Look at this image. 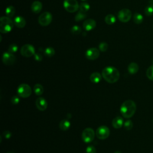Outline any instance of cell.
<instances>
[{"instance_id": "7402d4cb", "label": "cell", "mask_w": 153, "mask_h": 153, "mask_svg": "<svg viewBox=\"0 0 153 153\" xmlns=\"http://www.w3.org/2000/svg\"><path fill=\"white\" fill-rule=\"evenodd\" d=\"M55 50L53 47H47L44 50V55L48 58H51L55 55Z\"/></svg>"}, {"instance_id": "ba28073f", "label": "cell", "mask_w": 153, "mask_h": 153, "mask_svg": "<svg viewBox=\"0 0 153 153\" xmlns=\"http://www.w3.org/2000/svg\"><path fill=\"white\" fill-rule=\"evenodd\" d=\"M53 19L52 14L49 12H44L38 18V22L42 26H47L50 24Z\"/></svg>"}, {"instance_id": "277c9868", "label": "cell", "mask_w": 153, "mask_h": 153, "mask_svg": "<svg viewBox=\"0 0 153 153\" xmlns=\"http://www.w3.org/2000/svg\"><path fill=\"white\" fill-rule=\"evenodd\" d=\"M18 93L20 97L27 98L31 96L32 93V89L28 84H21L18 88Z\"/></svg>"}, {"instance_id": "484cf974", "label": "cell", "mask_w": 153, "mask_h": 153, "mask_svg": "<svg viewBox=\"0 0 153 153\" xmlns=\"http://www.w3.org/2000/svg\"><path fill=\"white\" fill-rule=\"evenodd\" d=\"M15 14V9L14 7L10 6L6 10V15L9 18H12Z\"/></svg>"}, {"instance_id": "52a82bcc", "label": "cell", "mask_w": 153, "mask_h": 153, "mask_svg": "<svg viewBox=\"0 0 153 153\" xmlns=\"http://www.w3.org/2000/svg\"><path fill=\"white\" fill-rule=\"evenodd\" d=\"M110 134V130L106 126H101L99 127L96 132V135L97 138L101 140H104L108 138Z\"/></svg>"}, {"instance_id": "f35d334b", "label": "cell", "mask_w": 153, "mask_h": 153, "mask_svg": "<svg viewBox=\"0 0 153 153\" xmlns=\"http://www.w3.org/2000/svg\"><path fill=\"white\" fill-rule=\"evenodd\" d=\"M7 153H14V152H8Z\"/></svg>"}, {"instance_id": "d6a6232c", "label": "cell", "mask_w": 153, "mask_h": 153, "mask_svg": "<svg viewBox=\"0 0 153 153\" xmlns=\"http://www.w3.org/2000/svg\"><path fill=\"white\" fill-rule=\"evenodd\" d=\"M18 50V47L16 44H12L10 45L8 48V52L11 53H15L17 52V51Z\"/></svg>"}, {"instance_id": "3957f363", "label": "cell", "mask_w": 153, "mask_h": 153, "mask_svg": "<svg viewBox=\"0 0 153 153\" xmlns=\"http://www.w3.org/2000/svg\"><path fill=\"white\" fill-rule=\"evenodd\" d=\"M14 23L7 16H3L0 19V32L3 34L10 32L13 28Z\"/></svg>"}, {"instance_id": "5b68a950", "label": "cell", "mask_w": 153, "mask_h": 153, "mask_svg": "<svg viewBox=\"0 0 153 153\" xmlns=\"http://www.w3.org/2000/svg\"><path fill=\"white\" fill-rule=\"evenodd\" d=\"M64 6L65 10L69 13H74L77 12L80 7L76 0H65Z\"/></svg>"}, {"instance_id": "83f0119b", "label": "cell", "mask_w": 153, "mask_h": 153, "mask_svg": "<svg viewBox=\"0 0 153 153\" xmlns=\"http://www.w3.org/2000/svg\"><path fill=\"white\" fill-rule=\"evenodd\" d=\"M90 5L87 3H82L80 5V10L81 12H87L90 9Z\"/></svg>"}, {"instance_id": "603a6c76", "label": "cell", "mask_w": 153, "mask_h": 153, "mask_svg": "<svg viewBox=\"0 0 153 153\" xmlns=\"http://www.w3.org/2000/svg\"><path fill=\"white\" fill-rule=\"evenodd\" d=\"M34 91L37 95L40 96L43 93L44 89L40 84H36L34 87Z\"/></svg>"}, {"instance_id": "cb8c5ba5", "label": "cell", "mask_w": 153, "mask_h": 153, "mask_svg": "<svg viewBox=\"0 0 153 153\" xmlns=\"http://www.w3.org/2000/svg\"><path fill=\"white\" fill-rule=\"evenodd\" d=\"M116 17L112 14L108 15L105 18V22L108 25H113L116 22Z\"/></svg>"}, {"instance_id": "74e56055", "label": "cell", "mask_w": 153, "mask_h": 153, "mask_svg": "<svg viewBox=\"0 0 153 153\" xmlns=\"http://www.w3.org/2000/svg\"><path fill=\"white\" fill-rule=\"evenodd\" d=\"M114 153H122L120 151H116Z\"/></svg>"}, {"instance_id": "5bb4252c", "label": "cell", "mask_w": 153, "mask_h": 153, "mask_svg": "<svg viewBox=\"0 0 153 153\" xmlns=\"http://www.w3.org/2000/svg\"><path fill=\"white\" fill-rule=\"evenodd\" d=\"M83 28L87 31H90L95 28L96 26V22L92 19H89L86 20L83 23Z\"/></svg>"}, {"instance_id": "f546056e", "label": "cell", "mask_w": 153, "mask_h": 153, "mask_svg": "<svg viewBox=\"0 0 153 153\" xmlns=\"http://www.w3.org/2000/svg\"><path fill=\"white\" fill-rule=\"evenodd\" d=\"M108 45L105 42H102L99 45V48L100 52H106V51L108 50Z\"/></svg>"}, {"instance_id": "836d02e7", "label": "cell", "mask_w": 153, "mask_h": 153, "mask_svg": "<svg viewBox=\"0 0 153 153\" xmlns=\"http://www.w3.org/2000/svg\"><path fill=\"white\" fill-rule=\"evenodd\" d=\"M86 153H96V148L93 145H89L86 148Z\"/></svg>"}, {"instance_id": "4dcf8cb0", "label": "cell", "mask_w": 153, "mask_h": 153, "mask_svg": "<svg viewBox=\"0 0 153 153\" xmlns=\"http://www.w3.org/2000/svg\"><path fill=\"white\" fill-rule=\"evenodd\" d=\"M123 126H124V129H125L126 130H131V129L133 128V122H132V120H129L126 121V122L124 123Z\"/></svg>"}, {"instance_id": "d6986e66", "label": "cell", "mask_w": 153, "mask_h": 153, "mask_svg": "<svg viewBox=\"0 0 153 153\" xmlns=\"http://www.w3.org/2000/svg\"><path fill=\"white\" fill-rule=\"evenodd\" d=\"M127 70L130 74H135L139 71V66L136 63L132 62L129 65Z\"/></svg>"}, {"instance_id": "30bf717a", "label": "cell", "mask_w": 153, "mask_h": 153, "mask_svg": "<svg viewBox=\"0 0 153 153\" xmlns=\"http://www.w3.org/2000/svg\"><path fill=\"white\" fill-rule=\"evenodd\" d=\"M132 12L127 9H123L121 10L118 13V19L120 21L123 23L129 22L132 18Z\"/></svg>"}, {"instance_id": "8fae6325", "label": "cell", "mask_w": 153, "mask_h": 153, "mask_svg": "<svg viewBox=\"0 0 153 153\" xmlns=\"http://www.w3.org/2000/svg\"><path fill=\"white\" fill-rule=\"evenodd\" d=\"M100 52L99 50L96 48H90L86 52V57L89 60H95L99 56Z\"/></svg>"}, {"instance_id": "9c48e42d", "label": "cell", "mask_w": 153, "mask_h": 153, "mask_svg": "<svg viewBox=\"0 0 153 153\" xmlns=\"http://www.w3.org/2000/svg\"><path fill=\"white\" fill-rule=\"evenodd\" d=\"M20 53L25 58H30L35 54V48L31 44H25L20 49Z\"/></svg>"}, {"instance_id": "f1b7e54d", "label": "cell", "mask_w": 153, "mask_h": 153, "mask_svg": "<svg viewBox=\"0 0 153 153\" xmlns=\"http://www.w3.org/2000/svg\"><path fill=\"white\" fill-rule=\"evenodd\" d=\"M146 77L151 81H153V65L149 67L146 72Z\"/></svg>"}, {"instance_id": "ffe728a7", "label": "cell", "mask_w": 153, "mask_h": 153, "mask_svg": "<svg viewBox=\"0 0 153 153\" xmlns=\"http://www.w3.org/2000/svg\"><path fill=\"white\" fill-rule=\"evenodd\" d=\"M71 126V123L68 120L64 119L62 120L59 123V127L61 130L63 131H66L70 129Z\"/></svg>"}, {"instance_id": "7a4b0ae2", "label": "cell", "mask_w": 153, "mask_h": 153, "mask_svg": "<svg viewBox=\"0 0 153 153\" xmlns=\"http://www.w3.org/2000/svg\"><path fill=\"white\" fill-rule=\"evenodd\" d=\"M136 110V105L134 101L127 100L122 104L120 107V113L122 116L126 119H130L133 116Z\"/></svg>"}, {"instance_id": "1f68e13d", "label": "cell", "mask_w": 153, "mask_h": 153, "mask_svg": "<svg viewBox=\"0 0 153 153\" xmlns=\"http://www.w3.org/2000/svg\"><path fill=\"white\" fill-rule=\"evenodd\" d=\"M71 31L72 34H73L74 35H78L81 32V28L79 26L75 25L72 27Z\"/></svg>"}, {"instance_id": "d4e9b609", "label": "cell", "mask_w": 153, "mask_h": 153, "mask_svg": "<svg viewBox=\"0 0 153 153\" xmlns=\"http://www.w3.org/2000/svg\"><path fill=\"white\" fill-rule=\"evenodd\" d=\"M133 19L134 22L136 24H138V25L141 24L143 22V16L141 14L138 13H136L134 15Z\"/></svg>"}, {"instance_id": "60d3db41", "label": "cell", "mask_w": 153, "mask_h": 153, "mask_svg": "<svg viewBox=\"0 0 153 153\" xmlns=\"http://www.w3.org/2000/svg\"><path fill=\"white\" fill-rule=\"evenodd\" d=\"M152 63H153V61H152Z\"/></svg>"}, {"instance_id": "ab89813d", "label": "cell", "mask_w": 153, "mask_h": 153, "mask_svg": "<svg viewBox=\"0 0 153 153\" xmlns=\"http://www.w3.org/2000/svg\"><path fill=\"white\" fill-rule=\"evenodd\" d=\"M82 1H87V0H82Z\"/></svg>"}, {"instance_id": "2e32d148", "label": "cell", "mask_w": 153, "mask_h": 153, "mask_svg": "<svg viewBox=\"0 0 153 153\" xmlns=\"http://www.w3.org/2000/svg\"><path fill=\"white\" fill-rule=\"evenodd\" d=\"M14 23L19 28H23L26 25V20L21 16H17L14 20Z\"/></svg>"}, {"instance_id": "ac0fdd59", "label": "cell", "mask_w": 153, "mask_h": 153, "mask_svg": "<svg viewBox=\"0 0 153 153\" xmlns=\"http://www.w3.org/2000/svg\"><path fill=\"white\" fill-rule=\"evenodd\" d=\"M102 79V76L99 72H95L92 73L90 76V80L93 83H98Z\"/></svg>"}, {"instance_id": "44dd1931", "label": "cell", "mask_w": 153, "mask_h": 153, "mask_svg": "<svg viewBox=\"0 0 153 153\" xmlns=\"http://www.w3.org/2000/svg\"><path fill=\"white\" fill-rule=\"evenodd\" d=\"M145 14L148 16L153 15V0H149L148 5L145 9Z\"/></svg>"}, {"instance_id": "d590c367", "label": "cell", "mask_w": 153, "mask_h": 153, "mask_svg": "<svg viewBox=\"0 0 153 153\" xmlns=\"http://www.w3.org/2000/svg\"><path fill=\"white\" fill-rule=\"evenodd\" d=\"M34 59L37 61H41L42 59V56L40 53H35L34 55Z\"/></svg>"}, {"instance_id": "7c38bea8", "label": "cell", "mask_w": 153, "mask_h": 153, "mask_svg": "<svg viewBox=\"0 0 153 153\" xmlns=\"http://www.w3.org/2000/svg\"><path fill=\"white\" fill-rule=\"evenodd\" d=\"M3 62L6 65H12L16 61V57L10 52H4L2 58Z\"/></svg>"}, {"instance_id": "6da1fadb", "label": "cell", "mask_w": 153, "mask_h": 153, "mask_svg": "<svg viewBox=\"0 0 153 153\" xmlns=\"http://www.w3.org/2000/svg\"><path fill=\"white\" fill-rule=\"evenodd\" d=\"M102 75L105 81L111 84L116 83L120 78V72L119 70L113 67H107L105 68L102 72Z\"/></svg>"}, {"instance_id": "e0dca14e", "label": "cell", "mask_w": 153, "mask_h": 153, "mask_svg": "<svg viewBox=\"0 0 153 153\" xmlns=\"http://www.w3.org/2000/svg\"><path fill=\"white\" fill-rule=\"evenodd\" d=\"M113 126L115 129H120L122 127V126L124 124L123 123V119L121 117H117L114 118L113 120L112 123Z\"/></svg>"}, {"instance_id": "9a60e30c", "label": "cell", "mask_w": 153, "mask_h": 153, "mask_svg": "<svg viewBox=\"0 0 153 153\" xmlns=\"http://www.w3.org/2000/svg\"><path fill=\"white\" fill-rule=\"evenodd\" d=\"M42 8V3L38 1H34L31 6V10L32 12L34 13H39Z\"/></svg>"}, {"instance_id": "4fadbf2b", "label": "cell", "mask_w": 153, "mask_h": 153, "mask_svg": "<svg viewBox=\"0 0 153 153\" xmlns=\"http://www.w3.org/2000/svg\"><path fill=\"white\" fill-rule=\"evenodd\" d=\"M35 105L38 110L40 111H45L48 106L47 100L44 97H39L36 100Z\"/></svg>"}, {"instance_id": "e575fe53", "label": "cell", "mask_w": 153, "mask_h": 153, "mask_svg": "<svg viewBox=\"0 0 153 153\" xmlns=\"http://www.w3.org/2000/svg\"><path fill=\"white\" fill-rule=\"evenodd\" d=\"M11 102L12 104L13 105H17L20 102V99L18 96H13L12 97V99H11Z\"/></svg>"}, {"instance_id": "8992f818", "label": "cell", "mask_w": 153, "mask_h": 153, "mask_svg": "<svg viewBox=\"0 0 153 153\" xmlns=\"http://www.w3.org/2000/svg\"><path fill=\"white\" fill-rule=\"evenodd\" d=\"M95 136V132L93 129L87 127L85 129L81 135L82 140L85 143H89L93 141Z\"/></svg>"}, {"instance_id": "4316f807", "label": "cell", "mask_w": 153, "mask_h": 153, "mask_svg": "<svg viewBox=\"0 0 153 153\" xmlns=\"http://www.w3.org/2000/svg\"><path fill=\"white\" fill-rule=\"evenodd\" d=\"M86 17H87V15L86 14V13L80 11L75 15V20L76 22H80V21H81L83 19H84Z\"/></svg>"}, {"instance_id": "8d00e7d4", "label": "cell", "mask_w": 153, "mask_h": 153, "mask_svg": "<svg viewBox=\"0 0 153 153\" xmlns=\"http://www.w3.org/2000/svg\"><path fill=\"white\" fill-rule=\"evenodd\" d=\"M3 135L4 136V137H5L6 138L9 139V138H10L11 136H12V133H11V132H9V131H6V132H4L3 133Z\"/></svg>"}]
</instances>
